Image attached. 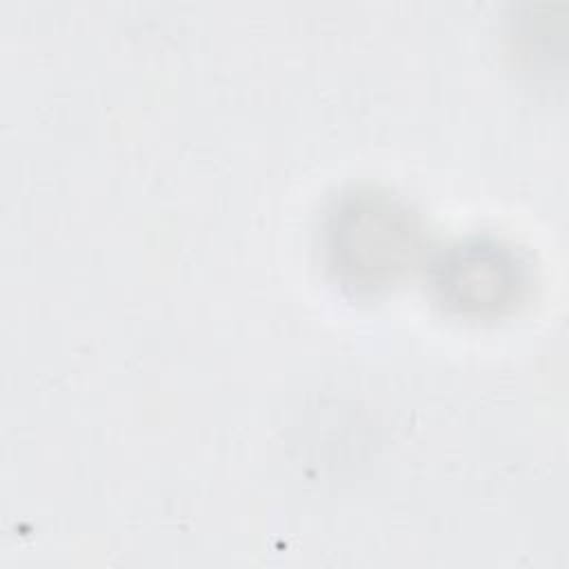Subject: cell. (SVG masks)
<instances>
[{
	"label": "cell",
	"instance_id": "1",
	"mask_svg": "<svg viewBox=\"0 0 569 569\" xmlns=\"http://www.w3.org/2000/svg\"><path fill=\"white\" fill-rule=\"evenodd\" d=\"M333 269L356 289H378L411 267L418 231L396 202L356 196L336 209L329 227Z\"/></svg>",
	"mask_w": 569,
	"mask_h": 569
},
{
	"label": "cell",
	"instance_id": "2",
	"mask_svg": "<svg viewBox=\"0 0 569 569\" xmlns=\"http://www.w3.org/2000/svg\"><path fill=\"white\" fill-rule=\"evenodd\" d=\"M522 271L516 258L491 242L451 249L436 267V287L458 311H498L518 298Z\"/></svg>",
	"mask_w": 569,
	"mask_h": 569
}]
</instances>
